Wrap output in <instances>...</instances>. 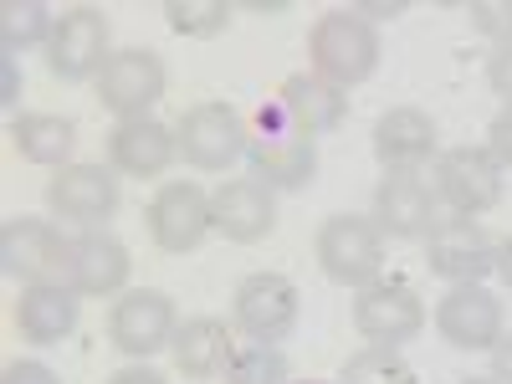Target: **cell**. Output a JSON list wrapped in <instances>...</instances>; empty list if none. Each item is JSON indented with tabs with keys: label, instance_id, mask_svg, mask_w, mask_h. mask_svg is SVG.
<instances>
[{
	"label": "cell",
	"instance_id": "obj_37",
	"mask_svg": "<svg viewBox=\"0 0 512 384\" xmlns=\"http://www.w3.org/2000/svg\"><path fill=\"white\" fill-rule=\"evenodd\" d=\"M359 16H405V0H395V6H354Z\"/></svg>",
	"mask_w": 512,
	"mask_h": 384
},
{
	"label": "cell",
	"instance_id": "obj_19",
	"mask_svg": "<svg viewBox=\"0 0 512 384\" xmlns=\"http://www.w3.org/2000/svg\"><path fill=\"white\" fill-rule=\"evenodd\" d=\"M77 313H82V297L72 287H62V282H31L16 297L11 323H16V333L26 338V344L52 349V344H62V338L77 328Z\"/></svg>",
	"mask_w": 512,
	"mask_h": 384
},
{
	"label": "cell",
	"instance_id": "obj_10",
	"mask_svg": "<svg viewBox=\"0 0 512 384\" xmlns=\"http://www.w3.org/2000/svg\"><path fill=\"white\" fill-rule=\"evenodd\" d=\"M164 82H169V72H164L159 52H149V47H123V52H113L108 67L98 72V103H103L118 123L149 118V108L164 98Z\"/></svg>",
	"mask_w": 512,
	"mask_h": 384
},
{
	"label": "cell",
	"instance_id": "obj_8",
	"mask_svg": "<svg viewBox=\"0 0 512 384\" xmlns=\"http://www.w3.org/2000/svg\"><path fill=\"white\" fill-rule=\"evenodd\" d=\"M354 328L369 344L400 349L425 328V303L405 277H374L369 287L354 292Z\"/></svg>",
	"mask_w": 512,
	"mask_h": 384
},
{
	"label": "cell",
	"instance_id": "obj_24",
	"mask_svg": "<svg viewBox=\"0 0 512 384\" xmlns=\"http://www.w3.org/2000/svg\"><path fill=\"white\" fill-rule=\"evenodd\" d=\"M11 144L26 164L67 169V159L77 149V123L62 118V113H16L11 118Z\"/></svg>",
	"mask_w": 512,
	"mask_h": 384
},
{
	"label": "cell",
	"instance_id": "obj_36",
	"mask_svg": "<svg viewBox=\"0 0 512 384\" xmlns=\"http://www.w3.org/2000/svg\"><path fill=\"white\" fill-rule=\"evenodd\" d=\"M497 277L512 287V236H502V241H497Z\"/></svg>",
	"mask_w": 512,
	"mask_h": 384
},
{
	"label": "cell",
	"instance_id": "obj_25",
	"mask_svg": "<svg viewBox=\"0 0 512 384\" xmlns=\"http://www.w3.org/2000/svg\"><path fill=\"white\" fill-rule=\"evenodd\" d=\"M57 31V16L47 0H6L0 6V52H26L36 41H52Z\"/></svg>",
	"mask_w": 512,
	"mask_h": 384
},
{
	"label": "cell",
	"instance_id": "obj_4",
	"mask_svg": "<svg viewBox=\"0 0 512 384\" xmlns=\"http://www.w3.org/2000/svg\"><path fill=\"white\" fill-rule=\"evenodd\" d=\"M297 313H303V292L282 272H251L231 297V328L251 344H282L297 328Z\"/></svg>",
	"mask_w": 512,
	"mask_h": 384
},
{
	"label": "cell",
	"instance_id": "obj_11",
	"mask_svg": "<svg viewBox=\"0 0 512 384\" xmlns=\"http://www.w3.org/2000/svg\"><path fill=\"white\" fill-rule=\"evenodd\" d=\"M441 195L431 180H420V169H384L374 185V226L395 241L431 236L441 221Z\"/></svg>",
	"mask_w": 512,
	"mask_h": 384
},
{
	"label": "cell",
	"instance_id": "obj_18",
	"mask_svg": "<svg viewBox=\"0 0 512 384\" xmlns=\"http://www.w3.org/2000/svg\"><path fill=\"white\" fill-rule=\"evenodd\" d=\"M175 154H180L175 128H164L159 118H128V123H113L108 134V164L128 180H159L175 164Z\"/></svg>",
	"mask_w": 512,
	"mask_h": 384
},
{
	"label": "cell",
	"instance_id": "obj_16",
	"mask_svg": "<svg viewBox=\"0 0 512 384\" xmlns=\"http://www.w3.org/2000/svg\"><path fill=\"white\" fill-rule=\"evenodd\" d=\"M277 226V190L262 180H221L210 190V231H221L236 246H251L272 236Z\"/></svg>",
	"mask_w": 512,
	"mask_h": 384
},
{
	"label": "cell",
	"instance_id": "obj_15",
	"mask_svg": "<svg viewBox=\"0 0 512 384\" xmlns=\"http://www.w3.org/2000/svg\"><path fill=\"white\" fill-rule=\"evenodd\" d=\"M47 210L72 226H98L118 210L113 164H67L47 180Z\"/></svg>",
	"mask_w": 512,
	"mask_h": 384
},
{
	"label": "cell",
	"instance_id": "obj_28",
	"mask_svg": "<svg viewBox=\"0 0 512 384\" xmlns=\"http://www.w3.org/2000/svg\"><path fill=\"white\" fill-rule=\"evenodd\" d=\"M221 379L226 384H292L287 379V354L277 344H241Z\"/></svg>",
	"mask_w": 512,
	"mask_h": 384
},
{
	"label": "cell",
	"instance_id": "obj_17",
	"mask_svg": "<svg viewBox=\"0 0 512 384\" xmlns=\"http://www.w3.org/2000/svg\"><path fill=\"white\" fill-rule=\"evenodd\" d=\"M436 333L451 349H487L492 354V344L502 338V303L482 282L446 287V297L436 303Z\"/></svg>",
	"mask_w": 512,
	"mask_h": 384
},
{
	"label": "cell",
	"instance_id": "obj_12",
	"mask_svg": "<svg viewBox=\"0 0 512 384\" xmlns=\"http://www.w3.org/2000/svg\"><path fill=\"white\" fill-rule=\"evenodd\" d=\"M436 195L456 216H482L502 200V164L487 154V144H456L436 159Z\"/></svg>",
	"mask_w": 512,
	"mask_h": 384
},
{
	"label": "cell",
	"instance_id": "obj_7",
	"mask_svg": "<svg viewBox=\"0 0 512 384\" xmlns=\"http://www.w3.org/2000/svg\"><path fill=\"white\" fill-rule=\"evenodd\" d=\"M425 267H431L441 282L466 287V282H482L497 272V241L482 231L477 216H441L436 231L425 236Z\"/></svg>",
	"mask_w": 512,
	"mask_h": 384
},
{
	"label": "cell",
	"instance_id": "obj_35",
	"mask_svg": "<svg viewBox=\"0 0 512 384\" xmlns=\"http://www.w3.org/2000/svg\"><path fill=\"white\" fill-rule=\"evenodd\" d=\"M492 379L497 384H512V333H502L492 344Z\"/></svg>",
	"mask_w": 512,
	"mask_h": 384
},
{
	"label": "cell",
	"instance_id": "obj_38",
	"mask_svg": "<svg viewBox=\"0 0 512 384\" xmlns=\"http://www.w3.org/2000/svg\"><path fill=\"white\" fill-rule=\"evenodd\" d=\"M461 384H497V379H461Z\"/></svg>",
	"mask_w": 512,
	"mask_h": 384
},
{
	"label": "cell",
	"instance_id": "obj_33",
	"mask_svg": "<svg viewBox=\"0 0 512 384\" xmlns=\"http://www.w3.org/2000/svg\"><path fill=\"white\" fill-rule=\"evenodd\" d=\"M16 98H21V72H16V57L6 52L0 57V103L16 108Z\"/></svg>",
	"mask_w": 512,
	"mask_h": 384
},
{
	"label": "cell",
	"instance_id": "obj_1",
	"mask_svg": "<svg viewBox=\"0 0 512 384\" xmlns=\"http://www.w3.org/2000/svg\"><path fill=\"white\" fill-rule=\"evenodd\" d=\"M246 159H251V180H262L267 190H308L318 180V144L297 134L277 98L256 108L246 128Z\"/></svg>",
	"mask_w": 512,
	"mask_h": 384
},
{
	"label": "cell",
	"instance_id": "obj_6",
	"mask_svg": "<svg viewBox=\"0 0 512 384\" xmlns=\"http://www.w3.org/2000/svg\"><path fill=\"white\" fill-rule=\"evenodd\" d=\"M175 144L190 169L221 175V169H231L246 154V118L231 103H195L175 123Z\"/></svg>",
	"mask_w": 512,
	"mask_h": 384
},
{
	"label": "cell",
	"instance_id": "obj_27",
	"mask_svg": "<svg viewBox=\"0 0 512 384\" xmlns=\"http://www.w3.org/2000/svg\"><path fill=\"white\" fill-rule=\"evenodd\" d=\"M164 21L185 41H210L231 26V6L226 0H164Z\"/></svg>",
	"mask_w": 512,
	"mask_h": 384
},
{
	"label": "cell",
	"instance_id": "obj_5",
	"mask_svg": "<svg viewBox=\"0 0 512 384\" xmlns=\"http://www.w3.org/2000/svg\"><path fill=\"white\" fill-rule=\"evenodd\" d=\"M318 267L338 287H369L384 277V231L374 216H328L318 231Z\"/></svg>",
	"mask_w": 512,
	"mask_h": 384
},
{
	"label": "cell",
	"instance_id": "obj_9",
	"mask_svg": "<svg viewBox=\"0 0 512 384\" xmlns=\"http://www.w3.org/2000/svg\"><path fill=\"white\" fill-rule=\"evenodd\" d=\"M180 318H175V303H169V292L159 287H134L123 292L113 313H108V344L128 359H149L159 349H169V338H175Z\"/></svg>",
	"mask_w": 512,
	"mask_h": 384
},
{
	"label": "cell",
	"instance_id": "obj_22",
	"mask_svg": "<svg viewBox=\"0 0 512 384\" xmlns=\"http://www.w3.org/2000/svg\"><path fill=\"white\" fill-rule=\"evenodd\" d=\"M236 349H241V344L231 338V328H226L221 318H185V323L175 328V338H169L175 369H180L185 379H195V384L221 379Z\"/></svg>",
	"mask_w": 512,
	"mask_h": 384
},
{
	"label": "cell",
	"instance_id": "obj_30",
	"mask_svg": "<svg viewBox=\"0 0 512 384\" xmlns=\"http://www.w3.org/2000/svg\"><path fill=\"white\" fill-rule=\"evenodd\" d=\"M487 88L497 98H507V108H512V41L492 47V57H487Z\"/></svg>",
	"mask_w": 512,
	"mask_h": 384
},
{
	"label": "cell",
	"instance_id": "obj_23",
	"mask_svg": "<svg viewBox=\"0 0 512 384\" xmlns=\"http://www.w3.org/2000/svg\"><path fill=\"white\" fill-rule=\"evenodd\" d=\"M128 272H134V262H128V246L108 231H82L77 236V256H72V292L77 297H113L123 292Z\"/></svg>",
	"mask_w": 512,
	"mask_h": 384
},
{
	"label": "cell",
	"instance_id": "obj_34",
	"mask_svg": "<svg viewBox=\"0 0 512 384\" xmlns=\"http://www.w3.org/2000/svg\"><path fill=\"white\" fill-rule=\"evenodd\" d=\"M103 384H169L159 369H149V364H128V369H118V374H108Z\"/></svg>",
	"mask_w": 512,
	"mask_h": 384
},
{
	"label": "cell",
	"instance_id": "obj_20",
	"mask_svg": "<svg viewBox=\"0 0 512 384\" xmlns=\"http://www.w3.org/2000/svg\"><path fill=\"white\" fill-rule=\"evenodd\" d=\"M277 103H282V113L292 118V128H297L303 139L338 134V128H344V118H349L344 88H333V82L318 77V72H292V77L282 82Z\"/></svg>",
	"mask_w": 512,
	"mask_h": 384
},
{
	"label": "cell",
	"instance_id": "obj_39",
	"mask_svg": "<svg viewBox=\"0 0 512 384\" xmlns=\"http://www.w3.org/2000/svg\"><path fill=\"white\" fill-rule=\"evenodd\" d=\"M297 384H323V379H297Z\"/></svg>",
	"mask_w": 512,
	"mask_h": 384
},
{
	"label": "cell",
	"instance_id": "obj_2",
	"mask_svg": "<svg viewBox=\"0 0 512 384\" xmlns=\"http://www.w3.org/2000/svg\"><path fill=\"white\" fill-rule=\"evenodd\" d=\"M308 62L318 77H328L333 88H359L379 67V31L369 16L349 11H323L308 31Z\"/></svg>",
	"mask_w": 512,
	"mask_h": 384
},
{
	"label": "cell",
	"instance_id": "obj_14",
	"mask_svg": "<svg viewBox=\"0 0 512 384\" xmlns=\"http://www.w3.org/2000/svg\"><path fill=\"white\" fill-rule=\"evenodd\" d=\"M144 221H149V236L159 251L185 256L210 236V195L190 180H164L144 210Z\"/></svg>",
	"mask_w": 512,
	"mask_h": 384
},
{
	"label": "cell",
	"instance_id": "obj_32",
	"mask_svg": "<svg viewBox=\"0 0 512 384\" xmlns=\"http://www.w3.org/2000/svg\"><path fill=\"white\" fill-rule=\"evenodd\" d=\"M0 384H62L41 359H16V364H6V374H0Z\"/></svg>",
	"mask_w": 512,
	"mask_h": 384
},
{
	"label": "cell",
	"instance_id": "obj_13",
	"mask_svg": "<svg viewBox=\"0 0 512 384\" xmlns=\"http://www.w3.org/2000/svg\"><path fill=\"white\" fill-rule=\"evenodd\" d=\"M108 16L98 6H72L57 16V31L47 41V67L62 82H88L108 67Z\"/></svg>",
	"mask_w": 512,
	"mask_h": 384
},
{
	"label": "cell",
	"instance_id": "obj_31",
	"mask_svg": "<svg viewBox=\"0 0 512 384\" xmlns=\"http://www.w3.org/2000/svg\"><path fill=\"white\" fill-rule=\"evenodd\" d=\"M487 154H492L502 169H512V108H502V113L487 123Z\"/></svg>",
	"mask_w": 512,
	"mask_h": 384
},
{
	"label": "cell",
	"instance_id": "obj_29",
	"mask_svg": "<svg viewBox=\"0 0 512 384\" xmlns=\"http://www.w3.org/2000/svg\"><path fill=\"white\" fill-rule=\"evenodd\" d=\"M466 21H472V31L477 36H487V41H512V0H472L466 6Z\"/></svg>",
	"mask_w": 512,
	"mask_h": 384
},
{
	"label": "cell",
	"instance_id": "obj_21",
	"mask_svg": "<svg viewBox=\"0 0 512 384\" xmlns=\"http://www.w3.org/2000/svg\"><path fill=\"white\" fill-rule=\"evenodd\" d=\"M436 154V118L425 108H384L374 118V159L384 169H420Z\"/></svg>",
	"mask_w": 512,
	"mask_h": 384
},
{
	"label": "cell",
	"instance_id": "obj_3",
	"mask_svg": "<svg viewBox=\"0 0 512 384\" xmlns=\"http://www.w3.org/2000/svg\"><path fill=\"white\" fill-rule=\"evenodd\" d=\"M72 256H77V241L62 236L52 221L11 216L0 226V267H6V277H16L21 287H31V282L72 287Z\"/></svg>",
	"mask_w": 512,
	"mask_h": 384
},
{
	"label": "cell",
	"instance_id": "obj_26",
	"mask_svg": "<svg viewBox=\"0 0 512 384\" xmlns=\"http://www.w3.org/2000/svg\"><path fill=\"white\" fill-rule=\"evenodd\" d=\"M338 384H420L410 359L390 344H364L359 354L344 359V374H338Z\"/></svg>",
	"mask_w": 512,
	"mask_h": 384
}]
</instances>
